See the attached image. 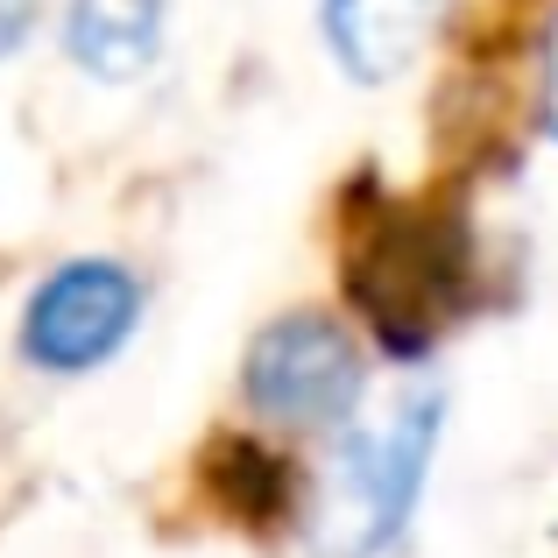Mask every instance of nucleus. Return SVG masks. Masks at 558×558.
Instances as JSON below:
<instances>
[{
	"label": "nucleus",
	"instance_id": "1",
	"mask_svg": "<svg viewBox=\"0 0 558 558\" xmlns=\"http://www.w3.org/2000/svg\"><path fill=\"white\" fill-rule=\"evenodd\" d=\"M438 424H446L438 389H410L389 424H368L332 452V474L312 502L318 558H381L403 537L417 488H424V466H432V446H438Z\"/></svg>",
	"mask_w": 558,
	"mask_h": 558
},
{
	"label": "nucleus",
	"instance_id": "2",
	"mask_svg": "<svg viewBox=\"0 0 558 558\" xmlns=\"http://www.w3.org/2000/svg\"><path fill=\"white\" fill-rule=\"evenodd\" d=\"M247 403L276 424H298V432H318V424H340L347 410L361 403V354L332 318H276L269 332L247 354Z\"/></svg>",
	"mask_w": 558,
	"mask_h": 558
},
{
	"label": "nucleus",
	"instance_id": "3",
	"mask_svg": "<svg viewBox=\"0 0 558 558\" xmlns=\"http://www.w3.org/2000/svg\"><path fill=\"white\" fill-rule=\"evenodd\" d=\"M135 312H142V290L121 262H71V269H57L50 283L28 298L22 354L36 361V368H57V375L99 368V361L128 340Z\"/></svg>",
	"mask_w": 558,
	"mask_h": 558
},
{
	"label": "nucleus",
	"instance_id": "4",
	"mask_svg": "<svg viewBox=\"0 0 558 558\" xmlns=\"http://www.w3.org/2000/svg\"><path fill=\"white\" fill-rule=\"evenodd\" d=\"M438 8H446V0H326L318 22H326V43L347 64V78L381 85L424 50Z\"/></svg>",
	"mask_w": 558,
	"mask_h": 558
},
{
	"label": "nucleus",
	"instance_id": "5",
	"mask_svg": "<svg viewBox=\"0 0 558 558\" xmlns=\"http://www.w3.org/2000/svg\"><path fill=\"white\" fill-rule=\"evenodd\" d=\"M71 64L93 71V78L121 85L142 78L156 64V43H163V0H71Z\"/></svg>",
	"mask_w": 558,
	"mask_h": 558
},
{
	"label": "nucleus",
	"instance_id": "6",
	"mask_svg": "<svg viewBox=\"0 0 558 558\" xmlns=\"http://www.w3.org/2000/svg\"><path fill=\"white\" fill-rule=\"evenodd\" d=\"M28 14H36V0H0V57L28 36Z\"/></svg>",
	"mask_w": 558,
	"mask_h": 558
},
{
	"label": "nucleus",
	"instance_id": "7",
	"mask_svg": "<svg viewBox=\"0 0 558 558\" xmlns=\"http://www.w3.org/2000/svg\"><path fill=\"white\" fill-rule=\"evenodd\" d=\"M551 135H558V43H551Z\"/></svg>",
	"mask_w": 558,
	"mask_h": 558
}]
</instances>
